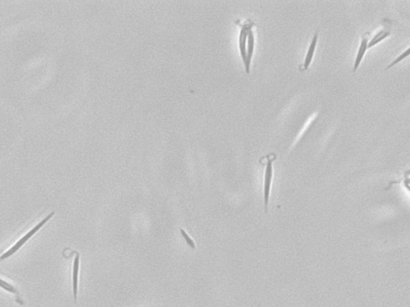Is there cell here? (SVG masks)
I'll use <instances>...</instances> for the list:
<instances>
[{"label": "cell", "mask_w": 410, "mask_h": 307, "mask_svg": "<svg viewBox=\"0 0 410 307\" xmlns=\"http://www.w3.org/2000/svg\"><path fill=\"white\" fill-rule=\"evenodd\" d=\"M275 159V155L271 154V156H268V160L266 162L264 181V208L265 213L268 212V207H269L271 183H272V178H274V162Z\"/></svg>", "instance_id": "1"}, {"label": "cell", "mask_w": 410, "mask_h": 307, "mask_svg": "<svg viewBox=\"0 0 410 307\" xmlns=\"http://www.w3.org/2000/svg\"><path fill=\"white\" fill-rule=\"evenodd\" d=\"M390 34H391V30H390V27H389V25L384 26L379 31H378L376 34H374L373 37H372L370 41L368 42V48H372V47L376 45V44L382 42V40L387 38Z\"/></svg>", "instance_id": "8"}, {"label": "cell", "mask_w": 410, "mask_h": 307, "mask_svg": "<svg viewBox=\"0 0 410 307\" xmlns=\"http://www.w3.org/2000/svg\"><path fill=\"white\" fill-rule=\"evenodd\" d=\"M0 287L4 289V290H7L8 292L12 293V294H15L16 295H19V291H18L17 289L15 288V286L7 283L6 281L3 280L2 279H0Z\"/></svg>", "instance_id": "9"}, {"label": "cell", "mask_w": 410, "mask_h": 307, "mask_svg": "<svg viewBox=\"0 0 410 307\" xmlns=\"http://www.w3.org/2000/svg\"><path fill=\"white\" fill-rule=\"evenodd\" d=\"M255 48V36L253 29L249 30L247 37V48H246V63H245V70L248 74L250 72L251 62L253 58Z\"/></svg>", "instance_id": "4"}, {"label": "cell", "mask_w": 410, "mask_h": 307, "mask_svg": "<svg viewBox=\"0 0 410 307\" xmlns=\"http://www.w3.org/2000/svg\"><path fill=\"white\" fill-rule=\"evenodd\" d=\"M54 214H55V212H54V211L50 213L48 216L44 218V219H43L42 221L40 222V223L37 224V226H35L33 229H30V232H27V235H25L23 238L19 239V241L15 243L12 248L9 249V250H8L6 253H4V254H3L1 257H0V258H1V259H5V258H9L10 256H12V254H15L16 251H18L19 249L23 247L25 243L28 241L30 238L34 236L35 234L37 233V232H38L39 231H40V229H41V228H42L43 226H44V225H45V224L47 223V222H48V221H49V220L54 216Z\"/></svg>", "instance_id": "2"}, {"label": "cell", "mask_w": 410, "mask_h": 307, "mask_svg": "<svg viewBox=\"0 0 410 307\" xmlns=\"http://www.w3.org/2000/svg\"><path fill=\"white\" fill-rule=\"evenodd\" d=\"M252 28L250 23L249 22H245L243 24H241V31L239 34V49L240 53L242 55V60L244 64L246 63V48H247V37L248 32L249 29Z\"/></svg>", "instance_id": "3"}, {"label": "cell", "mask_w": 410, "mask_h": 307, "mask_svg": "<svg viewBox=\"0 0 410 307\" xmlns=\"http://www.w3.org/2000/svg\"><path fill=\"white\" fill-rule=\"evenodd\" d=\"M180 231H181V235H182L184 239H185V241H186V243H188V246L195 250V249H196V244H195V243H194L193 240H192V239L189 237V235H188V234L185 232V231H184V229L181 228Z\"/></svg>", "instance_id": "10"}, {"label": "cell", "mask_w": 410, "mask_h": 307, "mask_svg": "<svg viewBox=\"0 0 410 307\" xmlns=\"http://www.w3.org/2000/svg\"><path fill=\"white\" fill-rule=\"evenodd\" d=\"M318 36H319V33H318V31H317V32L314 34L313 39H312L311 44H310V47L308 48L307 53H306L305 57H304L302 70H307L310 65L311 64L312 60H313V58H314V53H315L316 48H317Z\"/></svg>", "instance_id": "6"}, {"label": "cell", "mask_w": 410, "mask_h": 307, "mask_svg": "<svg viewBox=\"0 0 410 307\" xmlns=\"http://www.w3.org/2000/svg\"><path fill=\"white\" fill-rule=\"evenodd\" d=\"M368 35H369V34L368 33V34H364L362 38H361V44L359 46L358 51H357V55H356L355 62H354V65H353V72H355L356 70L358 68L363 58L365 56V52L368 49Z\"/></svg>", "instance_id": "5"}, {"label": "cell", "mask_w": 410, "mask_h": 307, "mask_svg": "<svg viewBox=\"0 0 410 307\" xmlns=\"http://www.w3.org/2000/svg\"><path fill=\"white\" fill-rule=\"evenodd\" d=\"M76 257L73 262V290L75 301H77V293H78L79 271H80V256L79 253L76 252Z\"/></svg>", "instance_id": "7"}, {"label": "cell", "mask_w": 410, "mask_h": 307, "mask_svg": "<svg viewBox=\"0 0 410 307\" xmlns=\"http://www.w3.org/2000/svg\"><path fill=\"white\" fill-rule=\"evenodd\" d=\"M408 52H409V48H407L406 51H403L402 53L399 55L398 57H397L395 60L392 62V63L388 66L387 69L390 68L391 66H394V65L397 64L398 62H400V61L402 60L403 59L406 57L407 55H408Z\"/></svg>", "instance_id": "11"}]
</instances>
